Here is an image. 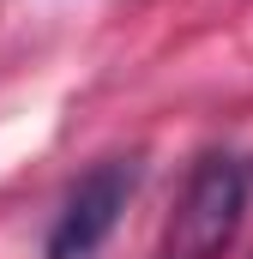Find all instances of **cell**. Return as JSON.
Instances as JSON below:
<instances>
[{
	"label": "cell",
	"instance_id": "obj_1",
	"mask_svg": "<svg viewBox=\"0 0 253 259\" xmlns=\"http://www.w3.org/2000/svg\"><path fill=\"white\" fill-rule=\"evenodd\" d=\"M253 199V157L241 151H205L193 163L187 187L175 199V217L163 229V253L157 259H223L241 235Z\"/></svg>",
	"mask_w": 253,
	"mask_h": 259
},
{
	"label": "cell",
	"instance_id": "obj_2",
	"mask_svg": "<svg viewBox=\"0 0 253 259\" xmlns=\"http://www.w3.org/2000/svg\"><path fill=\"white\" fill-rule=\"evenodd\" d=\"M139 175H145L139 157H103L97 169H85L72 181V193L61 199V211H55V229L43 241V259H91L109 241V229L121 223L126 199L139 193Z\"/></svg>",
	"mask_w": 253,
	"mask_h": 259
}]
</instances>
